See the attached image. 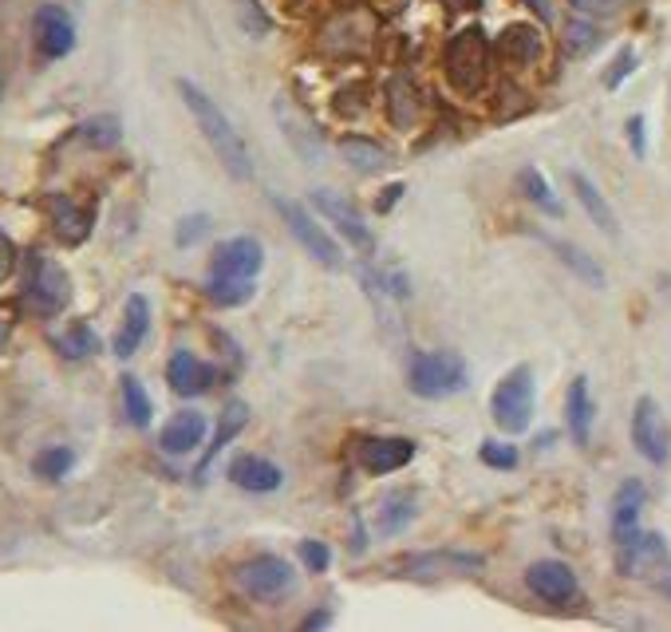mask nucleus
Listing matches in <instances>:
<instances>
[{
	"label": "nucleus",
	"mask_w": 671,
	"mask_h": 632,
	"mask_svg": "<svg viewBox=\"0 0 671 632\" xmlns=\"http://www.w3.org/2000/svg\"><path fill=\"white\" fill-rule=\"evenodd\" d=\"M178 95H182L186 111L193 115L202 138L210 143V151L218 155L221 170H226L230 178H238V183H249V178L258 175L253 151H249V143L238 135V127L230 123V115H226V111H221L193 80H178Z\"/></svg>",
	"instance_id": "obj_1"
},
{
	"label": "nucleus",
	"mask_w": 671,
	"mask_h": 632,
	"mask_svg": "<svg viewBox=\"0 0 671 632\" xmlns=\"http://www.w3.org/2000/svg\"><path fill=\"white\" fill-rule=\"evenodd\" d=\"M490 68H494V44H490L479 24L459 28V32L447 40L442 72H447V83H451L462 100H479V95L486 92Z\"/></svg>",
	"instance_id": "obj_2"
},
{
	"label": "nucleus",
	"mask_w": 671,
	"mask_h": 632,
	"mask_svg": "<svg viewBox=\"0 0 671 632\" xmlns=\"http://www.w3.org/2000/svg\"><path fill=\"white\" fill-rule=\"evenodd\" d=\"M407 387L419 400H451V395L470 387V367L459 352L434 349V352H415L407 364Z\"/></svg>",
	"instance_id": "obj_3"
},
{
	"label": "nucleus",
	"mask_w": 671,
	"mask_h": 632,
	"mask_svg": "<svg viewBox=\"0 0 671 632\" xmlns=\"http://www.w3.org/2000/svg\"><path fill=\"white\" fill-rule=\"evenodd\" d=\"M20 301L40 321L60 317L67 309V301H72V281H67L64 266L52 261L48 253H40V249H32L24 266V293H20Z\"/></svg>",
	"instance_id": "obj_4"
},
{
	"label": "nucleus",
	"mask_w": 671,
	"mask_h": 632,
	"mask_svg": "<svg viewBox=\"0 0 671 632\" xmlns=\"http://www.w3.org/2000/svg\"><path fill=\"white\" fill-rule=\"evenodd\" d=\"M233 586L258 605H276L296 589V569L276 553H253L233 566Z\"/></svg>",
	"instance_id": "obj_5"
},
{
	"label": "nucleus",
	"mask_w": 671,
	"mask_h": 632,
	"mask_svg": "<svg viewBox=\"0 0 671 632\" xmlns=\"http://www.w3.org/2000/svg\"><path fill=\"white\" fill-rule=\"evenodd\" d=\"M534 407H537V384H534V367H514L502 376V384L490 395V415H494L497 431L506 435H522L534 423Z\"/></svg>",
	"instance_id": "obj_6"
},
{
	"label": "nucleus",
	"mask_w": 671,
	"mask_h": 632,
	"mask_svg": "<svg viewBox=\"0 0 671 632\" xmlns=\"http://www.w3.org/2000/svg\"><path fill=\"white\" fill-rule=\"evenodd\" d=\"M379 37V20L371 17V9L364 4H352V9L332 12L321 28V48L336 60H356L364 55Z\"/></svg>",
	"instance_id": "obj_7"
},
{
	"label": "nucleus",
	"mask_w": 671,
	"mask_h": 632,
	"mask_svg": "<svg viewBox=\"0 0 671 632\" xmlns=\"http://www.w3.org/2000/svg\"><path fill=\"white\" fill-rule=\"evenodd\" d=\"M273 210L281 214V221L289 226V234L301 241L304 253L313 257L316 266H328V269H340L344 266V253H340V246H336V238L328 234V226H321V221L304 210L301 203L273 194Z\"/></svg>",
	"instance_id": "obj_8"
},
{
	"label": "nucleus",
	"mask_w": 671,
	"mask_h": 632,
	"mask_svg": "<svg viewBox=\"0 0 671 632\" xmlns=\"http://www.w3.org/2000/svg\"><path fill=\"white\" fill-rule=\"evenodd\" d=\"M671 566L668 538L656 530H636L625 541H617V569L620 578H648L656 581Z\"/></svg>",
	"instance_id": "obj_9"
},
{
	"label": "nucleus",
	"mask_w": 671,
	"mask_h": 632,
	"mask_svg": "<svg viewBox=\"0 0 671 632\" xmlns=\"http://www.w3.org/2000/svg\"><path fill=\"white\" fill-rule=\"evenodd\" d=\"M415 439L407 435H359L352 455H356L359 470L384 478V475H396V470L411 467L415 463Z\"/></svg>",
	"instance_id": "obj_10"
},
{
	"label": "nucleus",
	"mask_w": 671,
	"mask_h": 632,
	"mask_svg": "<svg viewBox=\"0 0 671 632\" xmlns=\"http://www.w3.org/2000/svg\"><path fill=\"white\" fill-rule=\"evenodd\" d=\"M399 578H451V573H479L486 569V553H470V550H427V553H407L396 566Z\"/></svg>",
	"instance_id": "obj_11"
},
{
	"label": "nucleus",
	"mask_w": 671,
	"mask_h": 632,
	"mask_svg": "<svg viewBox=\"0 0 671 632\" xmlns=\"http://www.w3.org/2000/svg\"><path fill=\"white\" fill-rule=\"evenodd\" d=\"M313 210L321 214L328 226H336V234L348 238L356 249H364V253L376 249V238H371V229L368 221H364V214H359V206L352 203V198H344L340 190H313Z\"/></svg>",
	"instance_id": "obj_12"
},
{
	"label": "nucleus",
	"mask_w": 671,
	"mask_h": 632,
	"mask_svg": "<svg viewBox=\"0 0 671 632\" xmlns=\"http://www.w3.org/2000/svg\"><path fill=\"white\" fill-rule=\"evenodd\" d=\"M32 44H36L40 60H64L75 48V20L64 4H40L32 12Z\"/></svg>",
	"instance_id": "obj_13"
},
{
	"label": "nucleus",
	"mask_w": 671,
	"mask_h": 632,
	"mask_svg": "<svg viewBox=\"0 0 671 632\" xmlns=\"http://www.w3.org/2000/svg\"><path fill=\"white\" fill-rule=\"evenodd\" d=\"M525 589L542 601V605H573L580 597V581L577 573H573V566H565V561L557 558H545V561H534V566L525 569Z\"/></svg>",
	"instance_id": "obj_14"
},
{
	"label": "nucleus",
	"mask_w": 671,
	"mask_h": 632,
	"mask_svg": "<svg viewBox=\"0 0 671 632\" xmlns=\"http://www.w3.org/2000/svg\"><path fill=\"white\" fill-rule=\"evenodd\" d=\"M632 447L652 463V467H663L671 458V435L668 423H663V412L652 395H640L632 407Z\"/></svg>",
	"instance_id": "obj_15"
},
{
	"label": "nucleus",
	"mask_w": 671,
	"mask_h": 632,
	"mask_svg": "<svg viewBox=\"0 0 671 632\" xmlns=\"http://www.w3.org/2000/svg\"><path fill=\"white\" fill-rule=\"evenodd\" d=\"M273 115H276V123H281V131H285L289 147H293L308 166H321L324 163V135L316 131V123L304 115V107H296V100H289V95H276Z\"/></svg>",
	"instance_id": "obj_16"
},
{
	"label": "nucleus",
	"mask_w": 671,
	"mask_h": 632,
	"mask_svg": "<svg viewBox=\"0 0 671 632\" xmlns=\"http://www.w3.org/2000/svg\"><path fill=\"white\" fill-rule=\"evenodd\" d=\"M261 266H265V249H261L258 238L249 234H238V238L221 241L210 257V277H249L258 281Z\"/></svg>",
	"instance_id": "obj_17"
},
{
	"label": "nucleus",
	"mask_w": 671,
	"mask_h": 632,
	"mask_svg": "<svg viewBox=\"0 0 671 632\" xmlns=\"http://www.w3.org/2000/svg\"><path fill=\"white\" fill-rule=\"evenodd\" d=\"M166 384H170L175 395H182V400H198V395H206L218 384V367L198 360L190 349H178L175 356L166 360Z\"/></svg>",
	"instance_id": "obj_18"
},
{
	"label": "nucleus",
	"mask_w": 671,
	"mask_h": 632,
	"mask_svg": "<svg viewBox=\"0 0 671 632\" xmlns=\"http://www.w3.org/2000/svg\"><path fill=\"white\" fill-rule=\"evenodd\" d=\"M230 483L249 490V495H273L285 486V470L276 467L265 455H233L230 463Z\"/></svg>",
	"instance_id": "obj_19"
},
{
	"label": "nucleus",
	"mask_w": 671,
	"mask_h": 632,
	"mask_svg": "<svg viewBox=\"0 0 671 632\" xmlns=\"http://www.w3.org/2000/svg\"><path fill=\"white\" fill-rule=\"evenodd\" d=\"M48 210H52L55 238L64 241V246H83V241L92 238L95 214L87 210V206L75 203V198H67V194H52V198H48Z\"/></svg>",
	"instance_id": "obj_20"
},
{
	"label": "nucleus",
	"mask_w": 671,
	"mask_h": 632,
	"mask_svg": "<svg viewBox=\"0 0 671 632\" xmlns=\"http://www.w3.org/2000/svg\"><path fill=\"white\" fill-rule=\"evenodd\" d=\"M206 431H210L206 415L186 407V412L170 415V423L158 431V447H162L166 455H190V450H198L206 443Z\"/></svg>",
	"instance_id": "obj_21"
},
{
	"label": "nucleus",
	"mask_w": 671,
	"mask_h": 632,
	"mask_svg": "<svg viewBox=\"0 0 671 632\" xmlns=\"http://www.w3.org/2000/svg\"><path fill=\"white\" fill-rule=\"evenodd\" d=\"M542 52H545V37L542 28L534 24H510L494 44V55L510 68H530Z\"/></svg>",
	"instance_id": "obj_22"
},
{
	"label": "nucleus",
	"mask_w": 671,
	"mask_h": 632,
	"mask_svg": "<svg viewBox=\"0 0 671 632\" xmlns=\"http://www.w3.org/2000/svg\"><path fill=\"white\" fill-rule=\"evenodd\" d=\"M593 423H597V404H593L589 380L577 376L565 392V427H569V439L577 447H589L593 443Z\"/></svg>",
	"instance_id": "obj_23"
},
{
	"label": "nucleus",
	"mask_w": 671,
	"mask_h": 632,
	"mask_svg": "<svg viewBox=\"0 0 671 632\" xmlns=\"http://www.w3.org/2000/svg\"><path fill=\"white\" fill-rule=\"evenodd\" d=\"M147 336H150V301L143 293H130L127 304H123V324L119 332H115V356L130 360L143 349Z\"/></svg>",
	"instance_id": "obj_24"
},
{
	"label": "nucleus",
	"mask_w": 671,
	"mask_h": 632,
	"mask_svg": "<svg viewBox=\"0 0 671 632\" xmlns=\"http://www.w3.org/2000/svg\"><path fill=\"white\" fill-rule=\"evenodd\" d=\"M648 490L640 478H625L612 495V541H625L628 533L640 530V514H644Z\"/></svg>",
	"instance_id": "obj_25"
},
{
	"label": "nucleus",
	"mask_w": 671,
	"mask_h": 632,
	"mask_svg": "<svg viewBox=\"0 0 671 632\" xmlns=\"http://www.w3.org/2000/svg\"><path fill=\"white\" fill-rule=\"evenodd\" d=\"M387 120L399 131H411L423 120V92L415 87L411 75H391V83H387Z\"/></svg>",
	"instance_id": "obj_26"
},
{
	"label": "nucleus",
	"mask_w": 671,
	"mask_h": 632,
	"mask_svg": "<svg viewBox=\"0 0 671 632\" xmlns=\"http://www.w3.org/2000/svg\"><path fill=\"white\" fill-rule=\"evenodd\" d=\"M245 427H249V404H241V400H230V404H226V412L218 415V431H213L210 447H206L202 463H198V470H193V475H198V478L210 475L213 458H218L221 450L230 447V443L238 439V435H241V431H245Z\"/></svg>",
	"instance_id": "obj_27"
},
{
	"label": "nucleus",
	"mask_w": 671,
	"mask_h": 632,
	"mask_svg": "<svg viewBox=\"0 0 671 632\" xmlns=\"http://www.w3.org/2000/svg\"><path fill=\"white\" fill-rule=\"evenodd\" d=\"M415 518H419V495H415V490H391V495L379 498L376 526H379V533H384V538H396V533H403Z\"/></svg>",
	"instance_id": "obj_28"
},
{
	"label": "nucleus",
	"mask_w": 671,
	"mask_h": 632,
	"mask_svg": "<svg viewBox=\"0 0 671 632\" xmlns=\"http://www.w3.org/2000/svg\"><path fill=\"white\" fill-rule=\"evenodd\" d=\"M336 147H340L344 163H348L352 170H359V175H379V170H387V166L396 163L391 151L379 147L376 138H364V135H344Z\"/></svg>",
	"instance_id": "obj_29"
},
{
	"label": "nucleus",
	"mask_w": 671,
	"mask_h": 632,
	"mask_svg": "<svg viewBox=\"0 0 671 632\" xmlns=\"http://www.w3.org/2000/svg\"><path fill=\"white\" fill-rule=\"evenodd\" d=\"M569 186H573V194H577V203L585 206V214L593 218V226L597 229H605L608 238H617V214H612V206H608V198L605 194L597 190V183H593L589 175H580V170H573L569 175Z\"/></svg>",
	"instance_id": "obj_30"
},
{
	"label": "nucleus",
	"mask_w": 671,
	"mask_h": 632,
	"mask_svg": "<svg viewBox=\"0 0 671 632\" xmlns=\"http://www.w3.org/2000/svg\"><path fill=\"white\" fill-rule=\"evenodd\" d=\"M542 241L553 249V253L562 257V266L569 269L573 277H580V281L589 284V289H605V269L597 266V257H589L580 246H573V241L549 238V234H542Z\"/></svg>",
	"instance_id": "obj_31"
},
{
	"label": "nucleus",
	"mask_w": 671,
	"mask_h": 632,
	"mask_svg": "<svg viewBox=\"0 0 671 632\" xmlns=\"http://www.w3.org/2000/svg\"><path fill=\"white\" fill-rule=\"evenodd\" d=\"M517 194H525V198H530V203H534L537 210L553 214V218H562V214H565L562 198L553 194L549 178H545L542 170H537V166H522V170H517Z\"/></svg>",
	"instance_id": "obj_32"
},
{
	"label": "nucleus",
	"mask_w": 671,
	"mask_h": 632,
	"mask_svg": "<svg viewBox=\"0 0 671 632\" xmlns=\"http://www.w3.org/2000/svg\"><path fill=\"white\" fill-rule=\"evenodd\" d=\"M206 297L218 309H241V304L258 297V281H249V277H210L206 281Z\"/></svg>",
	"instance_id": "obj_33"
},
{
	"label": "nucleus",
	"mask_w": 671,
	"mask_h": 632,
	"mask_svg": "<svg viewBox=\"0 0 671 632\" xmlns=\"http://www.w3.org/2000/svg\"><path fill=\"white\" fill-rule=\"evenodd\" d=\"M52 344L64 360H87V356H95V352L103 349L99 336H95V329L87 321H72L64 332H60V336L52 340Z\"/></svg>",
	"instance_id": "obj_34"
},
{
	"label": "nucleus",
	"mask_w": 671,
	"mask_h": 632,
	"mask_svg": "<svg viewBox=\"0 0 671 632\" xmlns=\"http://www.w3.org/2000/svg\"><path fill=\"white\" fill-rule=\"evenodd\" d=\"M119 395H123V415H127L130 427L147 431L150 419H155V404H150L147 387L138 376H123L119 380Z\"/></svg>",
	"instance_id": "obj_35"
},
{
	"label": "nucleus",
	"mask_w": 671,
	"mask_h": 632,
	"mask_svg": "<svg viewBox=\"0 0 671 632\" xmlns=\"http://www.w3.org/2000/svg\"><path fill=\"white\" fill-rule=\"evenodd\" d=\"M75 135H80L92 151H111V147H119L123 123L115 120V115H95V120L80 123V127H75Z\"/></svg>",
	"instance_id": "obj_36"
},
{
	"label": "nucleus",
	"mask_w": 671,
	"mask_h": 632,
	"mask_svg": "<svg viewBox=\"0 0 671 632\" xmlns=\"http://www.w3.org/2000/svg\"><path fill=\"white\" fill-rule=\"evenodd\" d=\"M75 467V450L72 447H44L36 458H32V475L36 478H48V483H60L67 478Z\"/></svg>",
	"instance_id": "obj_37"
},
{
	"label": "nucleus",
	"mask_w": 671,
	"mask_h": 632,
	"mask_svg": "<svg viewBox=\"0 0 671 632\" xmlns=\"http://www.w3.org/2000/svg\"><path fill=\"white\" fill-rule=\"evenodd\" d=\"M597 44H600V28L593 24L589 17H573L569 24H565V48H569L573 55L593 52Z\"/></svg>",
	"instance_id": "obj_38"
},
{
	"label": "nucleus",
	"mask_w": 671,
	"mask_h": 632,
	"mask_svg": "<svg viewBox=\"0 0 671 632\" xmlns=\"http://www.w3.org/2000/svg\"><path fill=\"white\" fill-rule=\"evenodd\" d=\"M479 458L486 463L490 470H514L517 463H522V455H517L514 443H502V439H486V443H482Z\"/></svg>",
	"instance_id": "obj_39"
},
{
	"label": "nucleus",
	"mask_w": 671,
	"mask_h": 632,
	"mask_svg": "<svg viewBox=\"0 0 671 632\" xmlns=\"http://www.w3.org/2000/svg\"><path fill=\"white\" fill-rule=\"evenodd\" d=\"M210 234V218L206 214H190V218H182L178 221V229H175V241L182 249H190V246H198V241Z\"/></svg>",
	"instance_id": "obj_40"
},
{
	"label": "nucleus",
	"mask_w": 671,
	"mask_h": 632,
	"mask_svg": "<svg viewBox=\"0 0 671 632\" xmlns=\"http://www.w3.org/2000/svg\"><path fill=\"white\" fill-rule=\"evenodd\" d=\"M301 561H304V569H308V573H328V566H332L328 541H316V538L301 541Z\"/></svg>",
	"instance_id": "obj_41"
},
{
	"label": "nucleus",
	"mask_w": 671,
	"mask_h": 632,
	"mask_svg": "<svg viewBox=\"0 0 671 632\" xmlns=\"http://www.w3.org/2000/svg\"><path fill=\"white\" fill-rule=\"evenodd\" d=\"M628 0H569V9L577 12V17H589V20H608L617 17L620 9H625Z\"/></svg>",
	"instance_id": "obj_42"
},
{
	"label": "nucleus",
	"mask_w": 671,
	"mask_h": 632,
	"mask_svg": "<svg viewBox=\"0 0 671 632\" xmlns=\"http://www.w3.org/2000/svg\"><path fill=\"white\" fill-rule=\"evenodd\" d=\"M632 72H636V52H632V48H620L617 60H612V68L605 72V87H608V92H617L620 83H625Z\"/></svg>",
	"instance_id": "obj_43"
},
{
	"label": "nucleus",
	"mask_w": 671,
	"mask_h": 632,
	"mask_svg": "<svg viewBox=\"0 0 671 632\" xmlns=\"http://www.w3.org/2000/svg\"><path fill=\"white\" fill-rule=\"evenodd\" d=\"M238 9H241V24H245L249 32H253V37H265L269 28H273V24H269V17H265V12H261V4H258V0H241Z\"/></svg>",
	"instance_id": "obj_44"
},
{
	"label": "nucleus",
	"mask_w": 671,
	"mask_h": 632,
	"mask_svg": "<svg viewBox=\"0 0 671 632\" xmlns=\"http://www.w3.org/2000/svg\"><path fill=\"white\" fill-rule=\"evenodd\" d=\"M625 131H628V147H632V155H636V158H644V155H648V135H644V115H628Z\"/></svg>",
	"instance_id": "obj_45"
},
{
	"label": "nucleus",
	"mask_w": 671,
	"mask_h": 632,
	"mask_svg": "<svg viewBox=\"0 0 671 632\" xmlns=\"http://www.w3.org/2000/svg\"><path fill=\"white\" fill-rule=\"evenodd\" d=\"M17 261H20V249H17V241L0 229V284L9 281L12 277V269H17Z\"/></svg>",
	"instance_id": "obj_46"
},
{
	"label": "nucleus",
	"mask_w": 671,
	"mask_h": 632,
	"mask_svg": "<svg viewBox=\"0 0 671 632\" xmlns=\"http://www.w3.org/2000/svg\"><path fill=\"white\" fill-rule=\"evenodd\" d=\"M403 194H407V186H403V183L387 186L384 198H379V203H376V210H379V214H387V210H391V206H399V198H403Z\"/></svg>",
	"instance_id": "obj_47"
},
{
	"label": "nucleus",
	"mask_w": 671,
	"mask_h": 632,
	"mask_svg": "<svg viewBox=\"0 0 671 632\" xmlns=\"http://www.w3.org/2000/svg\"><path fill=\"white\" fill-rule=\"evenodd\" d=\"M328 624H332V613H328V609H316V613L304 617L301 629H328Z\"/></svg>",
	"instance_id": "obj_48"
},
{
	"label": "nucleus",
	"mask_w": 671,
	"mask_h": 632,
	"mask_svg": "<svg viewBox=\"0 0 671 632\" xmlns=\"http://www.w3.org/2000/svg\"><path fill=\"white\" fill-rule=\"evenodd\" d=\"M530 9H534L542 20H553V0H530Z\"/></svg>",
	"instance_id": "obj_49"
},
{
	"label": "nucleus",
	"mask_w": 671,
	"mask_h": 632,
	"mask_svg": "<svg viewBox=\"0 0 671 632\" xmlns=\"http://www.w3.org/2000/svg\"><path fill=\"white\" fill-rule=\"evenodd\" d=\"M652 586H656V589H660V593H663V597H668V601H671V566H668V569H663V573H660V578H656V581H652Z\"/></svg>",
	"instance_id": "obj_50"
},
{
	"label": "nucleus",
	"mask_w": 671,
	"mask_h": 632,
	"mask_svg": "<svg viewBox=\"0 0 671 632\" xmlns=\"http://www.w3.org/2000/svg\"><path fill=\"white\" fill-rule=\"evenodd\" d=\"M0 100H4V68H0Z\"/></svg>",
	"instance_id": "obj_51"
}]
</instances>
